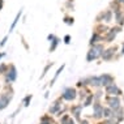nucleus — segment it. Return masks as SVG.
<instances>
[{
  "mask_svg": "<svg viewBox=\"0 0 124 124\" xmlns=\"http://www.w3.org/2000/svg\"><path fill=\"white\" fill-rule=\"evenodd\" d=\"M80 124H89V122H88V120H81V123H80Z\"/></svg>",
  "mask_w": 124,
  "mask_h": 124,
  "instance_id": "nucleus-36",
  "label": "nucleus"
},
{
  "mask_svg": "<svg viewBox=\"0 0 124 124\" xmlns=\"http://www.w3.org/2000/svg\"><path fill=\"white\" fill-rule=\"evenodd\" d=\"M124 55V42L122 43V48H120V56Z\"/></svg>",
  "mask_w": 124,
  "mask_h": 124,
  "instance_id": "nucleus-33",
  "label": "nucleus"
},
{
  "mask_svg": "<svg viewBox=\"0 0 124 124\" xmlns=\"http://www.w3.org/2000/svg\"><path fill=\"white\" fill-rule=\"evenodd\" d=\"M99 80H101V86H107L110 85V84L115 82V78H114L112 75H110V73H103V75L99 76Z\"/></svg>",
  "mask_w": 124,
  "mask_h": 124,
  "instance_id": "nucleus-11",
  "label": "nucleus"
},
{
  "mask_svg": "<svg viewBox=\"0 0 124 124\" xmlns=\"http://www.w3.org/2000/svg\"><path fill=\"white\" fill-rule=\"evenodd\" d=\"M111 118H115L118 122H123V119H124V110L122 108V106L119 107V108H115V110H112V115H111Z\"/></svg>",
  "mask_w": 124,
  "mask_h": 124,
  "instance_id": "nucleus-16",
  "label": "nucleus"
},
{
  "mask_svg": "<svg viewBox=\"0 0 124 124\" xmlns=\"http://www.w3.org/2000/svg\"><path fill=\"white\" fill-rule=\"evenodd\" d=\"M103 50H105V45L103 43H97L94 46H90L89 51L86 54V62L92 63V62H95V60L101 59Z\"/></svg>",
  "mask_w": 124,
  "mask_h": 124,
  "instance_id": "nucleus-1",
  "label": "nucleus"
},
{
  "mask_svg": "<svg viewBox=\"0 0 124 124\" xmlns=\"http://www.w3.org/2000/svg\"><path fill=\"white\" fill-rule=\"evenodd\" d=\"M77 97V90L75 88H65L62 93V98L64 101H75Z\"/></svg>",
  "mask_w": 124,
  "mask_h": 124,
  "instance_id": "nucleus-8",
  "label": "nucleus"
},
{
  "mask_svg": "<svg viewBox=\"0 0 124 124\" xmlns=\"http://www.w3.org/2000/svg\"><path fill=\"white\" fill-rule=\"evenodd\" d=\"M21 16H22V9H20V11H18V13L16 15L15 20H13V21H12V24H11V28H9V33H12L13 30L16 29V26H17L18 21H20V18H21Z\"/></svg>",
  "mask_w": 124,
  "mask_h": 124,
  "instance_id": "nucleus-17",
  "label": "nucleus"
},
{
  "mask_svg": "<svg viewBox=\"0 0 124 124\" xmlns=\"http://www.w3.org/2000/svg\"><path fill=\"white\" fill-rule=\"evenodd\" d=\"M112 18H114V12L108 8L106 11H102L97 16V24H99V22H102V24H110L112 21Z\"/></svg>",
  "mask_w": 124,
  "mask_h": 124,
  "instance_id": "nucleus-3",
  "label": "nucleus"
},
{
  "mask_svg": "<svg viewBox=\"0 0 124 124\" xmlns=\"http://www.w3.org/2000/svg\"><path fill=\"white\" fill-rule=\"evenodd\" d=\"M116 1H118V3H119V4L122 5V7L124 5V0H116Z\"/></svg>",
  "mask_w": 124,
  "mask_h": 124,
  "instance_id": "nucleus-35",
  "label": "nucleus"
},
{
  "mask_svg": "<svg viewBox=\"0 0 124 124\" xmlns=\"http://www.w3.org/2000/svg\"><path fill=\"white\" fill-rule=\"evenodd\" d=\"M86 84H88L89 86H93V88H102V86H101L99 76H89V77H86Z\"/></svg>",
  "mask_w": 124,
  "mask_h": 124,
  "instance_id": "nucleus-14",
  "label": "nucleus"
},
{
  "mask_svg": "<svg viewBox=\"0 0 124 124\" xmlns=\"http://www.w3.org/2000/svg\"><path fill=\"white\" fill-rule=\"evenodd\" d=\"M60 106H62V105H60V101H56V102H54V105L50 107V110H48L50 114H56V112H58L59 110H60Z\"/></svg>",
  "mask_w": 124,
  "mask_h": 124,
  "instance_id": "nucleus-21",
  "label": "nucleus"
},
{
  "mask_svg": "<svg viewBox=\"0 0 124 124\" xmlns=\"http://www.w3.org/2000/svg\"><path fill=\"white\" fill-rule=\"evenodd\" d=\"M93 102H94V97H93V94H89L84 98V103H82V107H89L93 105Z\"/></svg>",
  "mask_w": 124,
  "mask_h": 124,
  "instance_id": "nucleus-19",
  "label": "nucleus"
},
{
  "mask_svg": "<svg viewBox=\"0 0 124 124\" xmlns=\"http://www.w3.org/2000/svg\"><path fill=\"white\" fill-rule=\"evenodd\" d=\"M71 41H72V37L69 35V34L64 35V38H63V42H64V45H69V43H71Z\"/></svg>",
  "mask_w": 124,
  "mask_h": 124,
  "instance_id": "nucleus-30",
  "label": "nucleus"
},
{
  "mask_svg": "<svg viewBox=\"0 0 124 124\" xmlns=\"http://www.w3.org/2000/svg\"><path fill=\"white\" fill-rule=\"evenodd\" d=\"M105 124H119V122L115 118H107L105 120Z\"/></svg>",
  "mask_w": 124,
  "mask_h": 124,
  "instance_id": "nucleus-29",
  "label": "nucleus"
},
{
  "mask_svg": "<svg viewBox=\"0 0 124 124\" xmlns=\"http://www.w3.org/2000/svg\"><path fill=\"white\" fill-rule=\"evenodd\" d=\"M114 18H115V24L116 25H119V26L124 25V11L122 8L114 11Z\"/></svg>",
  "mask_w": 124,
  "mask_h": 124,
  "instance_id": "nucleus-12",
  "label": "nucleus"
},
{
  "mask_svg": "<svg viewBox=\"0 0 124 124\" xmlns=\"http://www.w3.org/2000/svg\"><path fill=\"white\" fill-rule=\"evenodd\" d=\"M69 119H71V118H69V115H64V116L62 118V122H60V124H68Z\"/></svg>",
  "mask_w": 124,
  "mask_h": 124,
  "instance_id": "nucleus-31",
  "label": "nucleus"
},
{
  "mask_svg": "<svg viewBox=\"0 0 124 124\" xmlns=\"http://www.w3.org/2000/svg\"><path fill=\"white\" fill-rule=\"evenodd\" d=\"M105 92H106L107 95H118V97H120L123 94L122 89H120L115 82H112V84H110V85L105 86Z\"/></svg>",
  "mask_w": 124,
  "mask_h": 124,
  "instance_id": "nucleus-7",
  "label": "nucleus"
},
{
  "mask_svg": "<svg viewBox=\"0 0 124 124\" xmlns=\"http://www.w3.org/2000/svg\"><path fill=\"white\" fill-rule=\"evenodd\" d=\"M4 76H5V82L7 84L15 82L16 80H17V68H16V65L9 64L8 65V71L5 72Z\"/></svg>",
  "mask_w": 124,
  "mask_h": 124,
  "instance_id": "nucleus-5",
  "label": "nucleus"
},
{
  "mask_svg": "<svg viewBox=\"0 0 124 124\" xmlns=\"http://www.w3.org/2000/svg\"><path fill=\"white\" fill-rule=\"evenodd\" d=\"M64 68H65V65L63 64V65H60V67H59V69H58V71L55 72V76H54V78L51 80V82H50V85H51V86L54 85V84H55V81H56V80H58V77L60 76V73L63 72V69H64Z\"/></svg>",
  "mask_w": 124,
  "mask_h": 124,
  "instance_id": "nucleus-22",
  "label": "nucleus"
},
{
  "mask_svg": "<svg viewBox=\"0 0 124 124\" xmlns=\"http://www.w3.org/2000/svg\"><path fill=\"white\" fill-rule=\"evenodd\" d=\"M68 124H76V123H75V120H73V119H69V122H68Z\"/></svg>",
  "mask_w": 124,
  "mask_h": 124,
  "instance_id": "nucleus-37",
  "label": "nucleus"
},
{
  "mask_svg": "<svg viewBox=\"0 0 124 124\" xmlns=\"http://www.w3.org/2000/svg\"><path fill=\"white\" fill-rule=\"evenodd\" d=\"M111 115H112V110L110 108V107H105L103 106V110H102V118H111Z\"/></svg>",
  "mask_w": 124,
  "mask_h": 124,
  "instance_id": "nucleus-23",
  "label": "nucleus"
},
{
  "mask_svg": "<svg viewBox=\"0 0 124 124\" xmlns=\"http://www.w3.org/2000/svg\"><path fill=\"white\" fill-rule=\"evenodd\" d=\"M122 30H123V26H119V25H115V26H112V28H110L105 34H103V42L105 43H112Z\"/></svg>",
  "mask_w": 124,
  "mask_h": 124,
  "instance_id": "nucleus-2",
  "label": "nucleus"
},
{
  "mask_svg": "<svg viewBox=\"0 0 124 124\" xmlns=\"http://www.w3.org/2000/svg\"><path fill=\"white\" fill-rule=\"evenodd\" d=\"M7 41H8V35H5L4 38L0 41V47H3V46H5V43H7Z\"/></svg>",
  "mask_w": 124,
  "mask_h": 124,
  "instance_id": "nucleus-32",
  "label": "nucleus"
},
{
  "mask_svg": "<svg viewBox=\"0 0 124 124\" xmlns=\"http://www.w3.org/2000/svg\"><path fill=\"white\" fill-rule=\"evenodd\" d=\"M47 41L50 42V47H48V52H54L58 48L59 43H60V38L56 37L55 34H48L47 35Z\"/></svg>",
  "mask_w": 124,
  "mask_h": 124,
  "instance_id": "nucleus-9",
  "label": "nucleus"
},
{
  "mask_svg": "<svg viewBox=\"0 0 124 124\" xmlns=\"http://www.w3.org/2000/svg\"><path fill=\"white\" fill-rule=\"evenodd\" d=\"M31 94H29V95H26L25 98H24V101H22V105H24L25 107H28L29 105H30V102H31Z\"/></svg>",
  "mask_w": 124,
  "mask_h": 124,
  "instance_id": "nucleus-27",
  "label": "nucleus"
},
{
  "mask_svg": "<svg viewBox=\"0 0 124 124\" xmlns=\"http://www.w3.org/2000/svg\"><path fill=\"white\" fill-rule=\"evenodd\" d=\"M63 21H64L67 25H69V26L75 24V18H73V17H69V16H64V17H63Z\"/></svg>",
  "mask_w": 124,
  "mask_h": 124,
  "instance_id": "nucleus-24",
  "label": "nucleus"
},
{
  "mask_svg": "<svg viewBox=\"0 0 124 124\" xmlns=\"http://www.w3.org/2000/svg\"><path fill=\"white\" fill-rule=\"evenodd\" d=\"M102 110L103 106L101 105V102H93V118L94 119L102 118Z\"/></svg>",
  "mask_w": 124,
  "mask_h": 124,
  "instance_id": "nucleus-13",
  "label": "nucleus"
},
{
  "mask_svg": "<svg viewBox=\"0 0 124 124\" xmlns=\"http://www.w3.org/2000/svg\"><path fill=\"white\" fill-rule=\"evenodd\" d=\"M3 56H5V52H3V54H0V59L3 58Z\"/></svg>",
  "mask_w": 124,
  "mask_h": 124,
  "instance_id": "nucleus-38",
  "label": "nucleus"
},
{
  "mask_svg": "<svg viewBox=\"0 0 124 124\" xmlns=\"http://www.w3.org/2000/svg\"><path fill=\"white\" fill-rule=\"evenodd\" d=\"M12 98H13V95H12L11 92L0 94V110L7 108V107H8V105H9V102L12 101Z\"/></svg>",
  "mask_w": 124,
  "mask_h": 124,
  "instance_id": "nucleus-10",
  "label": "nucleus"
},
{
  "mask_svg": "<svg viewBox=\"0 0 124 124\" xmlns=\"http://www.w3.org/2000/svg\"><path fill=\"white\" fill-rule=\"evenodd\" d=\"M52 65H54V63H48V64L46 65L45 68H43V72H42V76H41V78H42V77H45L46 75H47V72L50 71V68H51Z\"/></svg>",
  "mask_w": 124,
  "mask_h": 124,
  "instance_id": "nucleus-28",
  "label": "nucleus"
},
{
  "mask_svg": "<svg viewBox=\"0 0 124 124\" xmlns=\"http://www.w3.org/2000/svg\"><path fill=\"white\" fill-rule=\"evenodd\" d=\"M116 52H118V47H116V46H110V47L103 50L101 59H102L103 62H111V60L115 59Z\"/></svg>",
  "mask_w": 124,
  "mask_h": 124,
  "instance_id": "nucleus-4",
  "label": "nucleus"
},
{
  "mask_svg": "<svg viewBox=\"0 0 124 124\" xmlns=\"http://www.w3.org/2000/svg\"><path fill=\"white\" fill-rule=\"evenodd\" d=\"M106 103L107 107H110L111 110L119 108L122 106V101H120V97L118 95H106Z\"/></svg>",
  "mask_w": 124,
  "mask_h": 124,
  "instance_id": "nucleus-6",
  "label": "nucleus"
},
{
  "mask_svg": "<svg viewBox=\"0 0 124 124\" xmlns=\"http://www.w3.org/2000/svg\"><path fill=\"white\" fill-rule=\"evenodd\" d=\"M3 7H4V0H0V11L3 9Z\"/></svg>",
  "mask_w": 124,
  "mask_h": 124,
  "instance_id": "nucleus-34",
  "label": "nucleus"
},
{
  "mask_svg": "<svg viewBox=\"0 0 124 124\" xmlns=\"http://www.w3.org/2000/svg\"><path fill=\"white\" fill-rule=\"evenodd\" d=\"M8 65L7 63H0V75H5V72L8 71Z\"/></svg>",
  "mask_w": 124,
  "mask_h": 124,
  "instance_id": "nucleus-25",
  "label": "nucleus"
},
{
  "mask_svg": "<svg viewBox=\"0 0 124 124\" xmlns=\"http://www.w3.org/2000/svg\"><path fill=\"white\" fill-rule=\"evenodd\" d=\"M81 110H82V105H78V106H73L72 107V114H73V116L77 119V120H80V115H81Z\"/></svg>",
  "mask_w": 124,
  "mask_h": 124,
  "instance_id": "nucleus-20",
  "label": "nucleus"
},
{
  "mask_svg": "<svg viewBox=\"0 0 124 124\" xmlns=\"http://www.w3.org/2000/svg\"><path fill=\"white\" fill-rule=\"evenodd\" d=\"M93 97H94V102H99V99L103 97V92L98 90V92H95V94H93Z\"/></svg>",
  "mask_w": 124,
  "mask_h": 124,
  "instance_id": "nucleus-26",
  "label": "nucleus"
},
{
  "mask_svg": "<svg viewBox=\"0 0 124 124\" xmlns=\"http://www.w3.org/2000/svg\"><path fill=\"white\" fill-rule=\"evenodd\" d=\"M102 42H103V35L97 31H93V34L89 39V46H94L97 43H102Z\"/></svg>",
  "mask_w": 124,
  "mask_h": 124,
  "instance_id": "nucleus-15",
  "label": "nucleus"
},
{
  "mask_svg": "<svg viewBox=\"0 0 124 124\" xmlns=\"http://www.w3.org/2000/svg\"><path fill=\"white\" fill-rule=\"evenodd\" d=\"M108 29H110V28H108V26H107L106 24H102V22H99V24H97L94 31H97V33H99V34H102V35H103Z\"/></svg>",
  "mask_w": 124,
  "mask_h": 124,
  "instance_id": "nucleus-18",
  "label": "nucleus"
}]
</instances>
